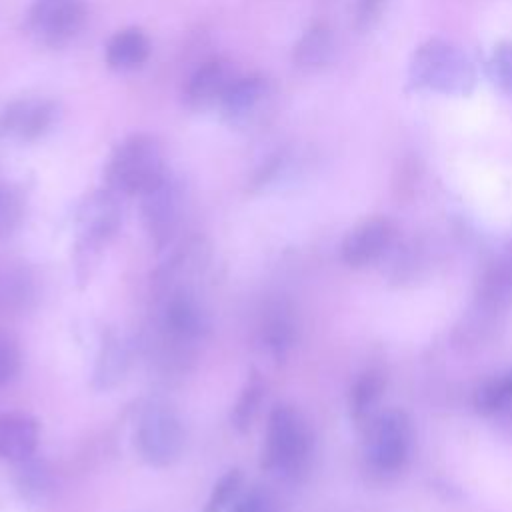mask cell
<instances>
[{
    "label": "cell",
    "mask_w": 512,
    "mask_h": 512,
    "mask_svg": "<svg viewBox=\"0 0 512 512\" xmlns=\"http://www.w3.org/2000/svg\"><path fill=\"white\" fill-rule=\"evenodd\" d=\"M314 436L304 414L290 404H276L266 420L260 468L282 478H298L310 464Z\"/></svg>",
    "instance_id": "6da1fadb"
},
{
    "label": "cell",
    "mask_w": 512,
    "mask_h": 512,
    "mask_svg": "<svg viewBox=\"0 0 512 512\" xmlns=\"http://www.w3.org/2000/svg\"><path fill=\"white\" fill-rule=\"evenodd\" d=\"M166 176L164 148L148 132H134L122 138L104 166L106 188L124 196H142Z\"/></svg>",
    "instance_id": "7a4b0ae2"
},
{
    "label": "cell",
    "mask_w": 512,
    "mask_h": 512,
    "mask_svg": "<svg viewBox=\"0 0 512 512\" xmlns=\"http://www.w3.org/2000/svg\"><path fill=\"white\" fill-rule=\"evenodd\" d=\"M408 78L418 90L466 96L476 84V70L460 46L434 38L414 50Z\"/></svg>",
    "instance_id": "3957f363"
},
{
    "label": "cell",
    "mask_w": 512,
    "mask_h": 512,
    "mask_svg": "<svg viewBox=\"0 0 512 512\" xmlns=\"http://www.w3.org/2000/svg\"><path fill=\"white\" fill-rule=\"evenodd\" d=\"M132 440L142 462L154 468H168L184 452L186 430L182 418L170 404L150 400L136 414Z\"/></svg>",
    "instance_id": "277c9868"
},
{
    "label": "cell",
    "mask_w": 512,
    "mask_h": 512,
    "mask_svg": "<svg viewBox=\"0 0 512 512\" xmlns=\"http://www.w3.org/2000/svg\"><path fill=\"white\" fill-rule=\"evenodd\" d=\"M158 340L172 352L190 348L204 340L210 332V314L198 292L190 286H172L160 292V308L156 316Z\"/></svg>",
    "instance_id": "5b68a950"
},
{
    "label": "cell",
    "mask_w": 512,
    "mask_h": 512,
    "mask_svg": "<svg viewBox=\"0 0 512 512\" xmlns=\"http://www.w3.org/2000/svg\"><path fill=\"white\" fill-rule=\"evenodd\" d=\"M364 430V460L374 474L400 472L412 452L414 430L408 414L400 408L376 412Z\"/></svg>",
    "instance_id": "8992f818"
},
{
    "label": "cell",
    "mask_w": 512,
    "mask_h": 512,
    "mask_svg": "<svg viewBox=\"0 0 512 512\" xmlns=\"http://www.w3.org/2000/svg\"><path fill=\"white\" fill-rule=\"evenodd\" d=\"M110 188L94 190L76 210V264L80 270L88 268L98 252L112 240L122 224V206Z\"/></svg>",
    "instance_id": "52a82bcc"
},
{
    "label": "cell",
    "mask_w": 512,
    "mask_h": 512,
    "mask_svg": "<svg viewBox=\"0 0 512 512\" xmlns=\"http://www.w3.org/2000/svg\"><path fill=\"white\" fill-rule=\"evenodd\" d=\"M278 90L266 74L240 76L218 106L222 122L234 132H254L268 124L276 108Z\"/></svg>",
    "instance_id": "ba28073f"
},
{
    "label": "cell",
    "mask_w": 512,
    "mask_h": 512,
    "mask_svg": "<svg viewBox=\"0 0 512 512\" xmlns=\"http://www.w3.org/2000/svg\"><path fill=\"white\" fill-rule=\"evenodd\" d=\"M86 18L82 0H34L26 14V28L40 44L64 48L82 32Z\"/></svg>",
    "instance_id": "9c48e42d"
},
{
    "label": "cell",
    "mask_w": 512,
    "mask_h": 512,
    "mask_svg": "<svg viewBox=\"0 0 512 512\" xmlns=\"http://www.w3.org/2000/svg\"><path fill=\"white\" fill-rule=\"evenodd\" d=\"M138 198L142 224L150 240L156 250L168 248L184 214V188L180 180L168 172L166 178Z\"/></svg>",
    "instance_id": "30bf717a"
},
{
    "label": "cell",
    "mask_w": 512,
    "mask_h": 512,
    "mask_svg": "<svg viewBox=\"0 0 512 512\" xmlns=\"http://www.w3.org/2000/svg\"><path fill=\"white\" fill-rule=\"evenodd\" d=\"M60 118V106L52 98H14L0 106V138L36 142L46 136Z\"/></svg>",
    "instance_id": "8fae6325"
},
{
    "label": "cell",
    "mask_w": 512,
    "mask_h": 512,
    "mask_svg": "<svg viewBox=\"0 0 512 512\" xmlns=\"http://www.w3.org/2000/svg\"><path fill=\"white\" fill-rule=\"evenodd\" d=\"M242 74L236 64L224 56L204 60L186 80L182 90V102L192 112L218 110L228 90Z\"/></svg>",
    "instance_id": "7c38bea8"
},
{
    "label": "cell",
    "mask_w": 512,
    "mask_h": 512,
    "mask_svg": "<svg viewBox=\"0 0 512 512\" xmlns=\"http://www.w3.org/2000/svg\"><path fill=\"white\" fill-rule=\"evenodd\" d=\"M396 226L386 216H372L356 224L340 244V260L350 268L374 264L394 242Z\"/></svg>",
    "instance_id": "4fadbf2b"
},
{
    "label": "cell",
    "mask_w": 512,
    "mask_h": 512,
    "mask_svg": "<svg viewBox=\"0 0 512 512\" xmlns=\"http://www.w3.org/2000/svg\"><path fill=\"white\" fill-rule=\"evenodd\" d=\"M130 346L128 342L114 330H104L100 336L94 368H92V388L96 392H108L116 388L128 368H130Z\"/></svg>",
    "instance_id": "5bb4252c"
},
{
    "label": "cell",
    "mask_w": 512,
    "mask_h": 512,
    "mask_svg": "<svg viewBox=\"0 0 512 512\" xmlns=\"http://www.w3.org/2000/svg\"><path fill=\"white\" fill-rule=\"evenodd\" d=\"M40 440L38 420L28 412L12 410L0 414V458L12 464L36 454Z\"/></svg>",
    "instance_id": "9a60e30c"
},
{
    "label": "cell",
    "mask_w": 512,
    "mask_h": 512,
    "mask_svg": "<svg viewBox=\"0 0 512 512\" xmlns=\"http://www.w3.org/2000/svg\"><path fill=\"white\" fill-rule=\"evenodd\" d=\"M336 52L334 32L326 22L310 24L292 46V64L304 74H314L326 68Z\"/></svg>",
    "instance_id": "2e32d148"
},
{
    "label": "cell",
    "mask_w": 512,
    "mask_h": 512,
    "mask_svg": "<svg viewBox=\"0 0 512 512\" xmlns=\"http://www.w3.org/2000/svg\"><path fill=\"white\" fill-rule=\"evenodd\" d=\"M150 38L138 26H126L116 30L104 48V62L114 72H132L150 56Z\"/></svg>",
    "instance_id": "e0dca14e"
},
{
    "label": "cell",
    "mask_w": 512,
    "mask_h": 512,
    "mask_svg": "<svg viewBox=\"0 0 512 512\" xmlns=\"http://www.w3.org/2000/svg\"><path fill=\"white\" fill-rule=\"evenodd\" d=\"M36 276L20 260L0 262V308L8 312L28 310L36 300Z\"/></svg>",
    "instance_id": "ac0fdd59"
},
{
    "label": "cell",
    "mask_w": 512,
    "mask_h": 512,
    "mask_svg": "<svg viewBox=\"0 0 512 512\" xmlns=\"http://www.w3.org/2000/svg\"><path fill=\"white\" fill-rule=\"evenodd\" d=\"M296 336L298 324L288 306L276 304L264 314L260 324V344L268 356H272L274 360H282L294 346Z\"/></svg>",
    "instance_id": "d6986e66"
},
{
    "label": "cell",
    "mask_w": 512,
    "mask_h": 512,
    "mask_svg": "<svg viewBox=\"0 0 512 512\" xmlns=\"http://www.w3.org/2000/svg\"><path fill=\"white\" fill-rule=\"evenodd\" d=\"M264 398H266V382L258 370H250L246 382L242 384V388L232 404L230 426L240 434L248 432L260 412Z\"/></svg>",
    "instance_id": "ffe728a7"
},
{
    "label": "cell",
    "mask_w": 512,
    "mask_h": 512,
    "mask_svg": "<svg viewBox=\"0 0 512 512\" xmlns=\"http://www.w3.org/2000/svg\"><path fill=\"white\" fill-rule=\"evenodd\" d=\"M14 486L26 502L38 504L52 490V470L34 454L14 464Z\"/></svg>",
    "instance_id": "44dd1931"
},
{
    "label": "cell",
    "mask_w": 512,
    "mask_h": 512,
    "mask_svg": "<svg viewBox=\"0 0 512 512\" xmlns=\"http://www.w3.org/2000/svg\"><path fill=\"white\" fill-rule=\"evenodd\" d=\"M384 376L380 370H366L350 390V414L354 422L364 428L374 416L380 396L384 392Z\"/></svg>",
    "instance_id": "7402d4cb"
},
{
    "label": "cell",
    "mask_w": 512,
    "mask_h": 512,
    "mask_svg": "<svg viewBox=\"0 0 512 512\" xmlns=\"http://www.w3.org/2000/svg\"><path fill=\"white\" fill-rule=\"evenodd\" d=\"M512 402V368L484 382L474 394V406L480 414H494Z\"/></svg>",
    "instance_id": "603a6c76"
},
{
    "label": "cell",
    "mask_w": 512,
    "mask_h": 512,
    "mask_svg": "<svg viewBox=\"0 0 512 512\" xmlns=\"http://www.w3.org/2000/svg\"><path fill=\"white\" fill-rule=\"evenodd\" d=\"M244 486V474L240 468H230L226 470L212 486L204 506L200 512H224L228 510L234 500L240 496Z\"/></svg>",
    "instance_id": "cb8c5ba5"
},
{
    "label": "cell",
    "mask_w": 512,
    "mask_h": 512,
    "mask_svg": "<svg viewBox=\"0 0 512 512\" xmlns=\"http://www.w3.org/2000/svg\"><path fill=\"white\" fill-rule=\"evenodd\" d=\"M24 218V196L20 188L0 182V238L10 236Z\"/></svg>",
    "instance_id": "d4e9b609"
},
{
    "label": "cell",
    "mask_w": 512,
    "mask_h": 512,
    "mask_svg": "<svg viewBox=\"0 0 512 512\" xmlns=\"http://www.w3.org/2000/svg\"><path fill=\"white\" fill-rule=\"evenodd\" d=\"M486 290L490 292V296L496 298L512 296V242L504 248V252L492 266L486 278Z\"/></svg>",
    "instance_id": "484cf974"
},
{
    "label": "cell",
    "mask_w": 512,
    "mask_h": 512,
    "mask_svg": "<svg viewBox=\"0 0 512 512\" xmlns=\"http://www.w3.org/2000/svg\"><path fill=\"white\" fill-rule=\"evenodd\" d=\"M228 512H280V506L270 490L252 486L246 492H240Z\"/></svg>",
    "instance_id": "4316f807"
},
{
    "label": "cell",
    "mask_w": 512,
    "mask_h": 512,
    "mask_svg": "<svg viewBox=\"0 0 512 512\" xmlns=\"http://www.w3.org/2000/svg\"><path fill=\"white\" fill-rule=\"evenodd\" d=\"M490 72L494 82L512 94V44H500L490 58Z\"/></svg>",
    "instance_id": "83f0119b"
},
{
    "label": "cell",
    "mask_w": 512,
    "mask_h": 512,
    "mask_svg": "<svg viewBox=\"0 0 512 512\" xmlns=\"http://www.w3.org/2000/svg\"><path fill=\"white\" fill-rule=\"evenodd\" d=\"M20 368V352L14 340L0 334V386L8 384Z\"/></svg>",
    "instance_id": "f1b7e54d"
},
{
    "label": "cell",
    "mask_w": 512,
    "mask_h": 512,
    "mask_svg": "<svg viewBox=\"0 0 512 512\" xmlns=\"http://www.w3.org/2000/svg\"><path fill=\"white\" fill-rule=\"evenodd\" d=\"M388 0H358L356 4V26L360 30L370 28L382 14Z\"/></svg>",
    "instance_id": "f546056e"
}]
</instances>
